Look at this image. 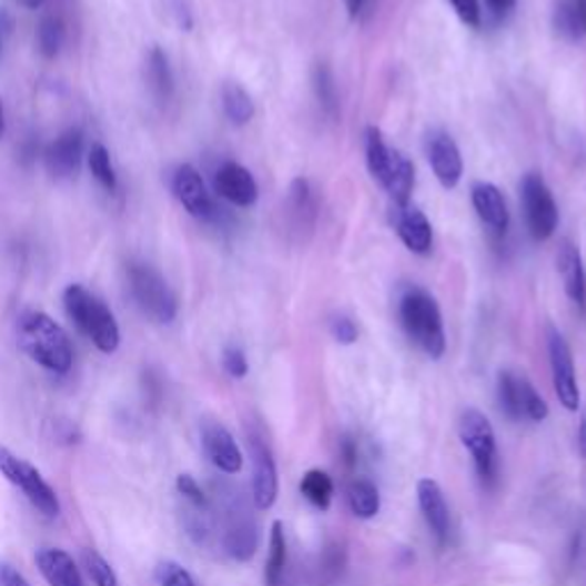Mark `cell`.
<instances>
[{
    "label": "cell",
    "instance_id": "1",
    "mask_svg": "<svg viewBox=\"0 0 586 586\" xmlns=\"http://www.w3.org/2000/svg\"><path fill=\"white\" fill-rule=\"evenodd\" d=\"M19 344L23 353L51 374H67L73 364V348L64 330L44 312H28L19 321Z\"/></svg>",
    "mask_w": 586,
    "mask_h": 586
},
{
    "label": "cell",
    "instance_id": "2",
    "mask_svg": "<svg viewBox=\"0 0 586 586\" xmlns=\"http://www.w3.org/2000/svg\"><path fill=\"white\" fill-rule=\"evenodd\" d=\"M364 154L366 168H370L372 176L387 191L394 206L411 204V195L415 189L413 161L403 152L394 150V146H390L376 127H366Z\"/></svg>",
    "mask_w": 586,
    "mask_h": 586
},
{
    "label": "cell",
    "instance_id": "3",
    "mask_svg": "<svg viewBox=\"0 0 586 586\" xmlns=\"http://www.w3.org/2000/svg\"><path fill=\"white\" fill-rule=\"evenodd\" d=\"M62 301L67 316L101 353H115L120 348L122 335L115 314L90 289L83 284H69Z\"/></svg>",
    "mask_w": 586,
    "mask_h": 586
},
{
    "label": "cell",
    "instance_id": "4",
    "mask_svg": "<svg viewBox=\"0 0 586 586\" xmlns=\"http://www.w3.org/2000/svg\"><path fill=\"white\" fill-rule=\"evenodd\" d=\"M398 319L411 342H415L431 360H440L447 351L443 312L428 291L413 286L401 296Z\"/></svg>",
    "mask_w": 586,
    "mask_h": 586
},
{
    "label": "cell",
    "instance_id": "5",
    "mask_svg": "<svg viewBox=\"0 0 586 586\" xmlns=\"http://www.w3.org/2000/svg\"><path fill=\"white\" fill-rule=\"evenodd\" d=\"M458 435L472 456L479 482L486 488H495L499 482V452L491 420L482 411L465 408L458 420Z\"/></svg>",
    "mask_w": 586,
    "mask_h": 586
},
{
    "label": "cell",
    "instance_id": "6",
    "mask_svg": "<svg viewBox=\"0 0 586 586\" xmlns=\"http://www.w3.org/2000/svg\"><path fill=\"white\" fill-rule=\"evenodd\" d=\"M129 286L138 307L144 316L156 323H172L176 316V296L168 286L165 277L150 264H131L129 266Z\"/></svg>",
    "mask_w": 586,
    "mask_h": 586
},
{
    "label": "cell",
    "instance_id": "7",
    "mask_svg": "<svg viewBox=\"0 0 586 586\" xmlns=\"http://www.w3.org/2000/svg\"><path fill=\"white\" fill-rule=\"evenodd\" d=\"M0 472L6 479L17 486L28 502L47 518H55L60 513V499L53 486L44 479L42 472L28 461L12 454L8 447H0Z\"/></svg>",
    "mask_w": 586,
    "mask_h": 586
},
{
    "label": "cell",
    "instance_id": "8",
    "mask_svg": "<svg viewBox=\"0 0 586 586\" xmlns=\"http://www.w3.org/2000/svg\"><path fill=\"white\" fill-rule=\"evenodd\" d=\"M497 398L502 413L513 422H545L549 408L525 374L504 370L497 376Z\"/></svg>",
    "mask_w": 586,
    "mask_h": 586
},
{
    "label": "cell",
    "instance_id": "9",
    "mask_svg": "<svg viewBox=\"0 0 586 586\" xmlns=\"http://www.w3.org/2000/svg\"><path fill=\"white\" fill-rule=\"evenodd\" d=\"M521 193H523L521 202L525 211V223H527L532 239L547 241L559 225V209L553 198V191H549V186L540 174L529 172L523 179Z\"/></svg>",
    "mask_w": 586,
    "mask_h": 586
},
{
    "label": "cell",
    "instance_id": "10",
    "mask_svg": "<svg viewBox=\"0 0 586 586\" xmlns=\"http://www.w3.org/2000/svg\"><path fill=\"white\" fill-rule=\"evenodd\" d=\"M223 547L225 553L239 564L250 562L256 553V547H260V527H256L252 511L245 506L243 497L239 495L225 499Z\"/></svg>",
    "mask_w": 586,
    "mask_h": 586
},
{
    "label": "cell",
    "instance_id": "11",
    "mask_svg": "<svg viewBox=\"0 0 586 586\" xmlns=\"http://www.w3.org/2000/svg\"><path fill=\"white\" fill-rule=\"evenodd\" d=\"M247 452L252 461V502L260 511H269L277 499V465L260 431H247Z\"/></svg>",
    "mask_w": 586,
    "mask_h": 586
},
{
    "label": "cell",
    "instance_id": "12",
    "mask_svg": "<svg viewBox=\"0 0 586 586\" xmlns=\"http://www.w3.org/2000/svg\"><path fill=\"white\" fill-rule=\"evenodd\" d=\"M547 355H549V370H553L555 392L562 401V406L566 411H577L582 396H579V385L575 376L573 353H570L566 337L555 327L547 330Z\"/></svg>",
    "mask_w": 586,
    "mask_h": 586
},
{
    "label": "cell",
    "instance_id": "13",
    "mask_svg": "<svg viewBox=\"0 0 586 586\" xmlns=\"http://www.w3.org/2000/svg\"><path fill=\"white\" fill-rule=\"evenodd\" d=\"M426 156L440 186L456 189L463 179V156L456 140L443 129H433L426 138Z\"/></svg>",
    "mask_w": 586,
    "mask_h": 586
},
{
    "label": "cell",
    "instance_id": "14",
    "mask_svg": "<svg viewBox=\"0 0 586 586\" xmlns=\"http://www.w3.org/2000/svg\"><path fill=\"white\" fill-rule=\"evenodd\" d=\"M200 437H202V449L209 463L218 472L232 476L243 469V452L234 440V435L223 424L206 420L200 428Z\"/></svg>",
    "mask_w": 586,
    "mask_h": 586
},
{
    "label": "cell",
    "instance_id": "15",
    "mask_svg": "<svg viewBox=\"0 0 586 586\" xmlns=\"http://www.w3.org/2000/svg\"><path fill=\"white\" fill-rule=\"evenodd\" d=\"M172 191L176 195V200L181 202V206L186 209L193 218L200 220H209L215 213L213 200L206 191V183L202 179V174L193 168V165H179L174 176H172Z\"/></svg>",
    "mask_w": 586,
    "mask_h": 586
},
{
    "label": "cell",
    "instance_id": "16",
    "mask_svg": "<svg viewBox=\"0 0 586 586\" xmlns=\"http://www.w3.org/2000/svg\"><path fill=\"white\" fill-rule=\"evenodd\" d=\"M213 189L220 198L234 206H252L256 198H260V189H256V181L250 170L234 161H228L215 170Z\"/></svg>",
    "mask_w": 586,
    "mask_h": 586
},
{
    "label": "cell",
    "instance_id": "17",
    "mask_svg": "<svg viewBox=\"0 0 586 586\" xmlns=\"http://www.w3.org/2000/svg\"><path fill=\"white\" fill-rule=\"evenodd\" d=\"M392 225L401 239V243L406 245L415 254H428L433 250V228L428 223V218L424 211H420L413 204H403L392 209Z\"/></svg>",
    "mask_w": 586,
    "mask_h": 586
},
{
    "label": "cell",
    "instance_id": "18",
    "mask_svg": "<svg viewBox=\"0 0 586 586\" xmlns=\"http://www.w3.org/2000/svg\"><path fill=\"white\" fill-rule=\"evenodd\" d=\"M417 502H420V511H422L428 529L433 532V536L437 538L440 545H445L449 538L452 518H449V506H447L443 488H440V484L433 479H420L417 482Z\"/></svg>",
    "mask_w": 586,
    "mask_h": 586
},
{
    "label": "cell",
    "instance_id": "19",
    "mask_svg": "<svg viewBox=\"0 0 586 586\" xmlns=\"http://www.w3.org/2000/svg\"><path fill=\"white\" fill-rule=\"evenodd\" d=\"M83 161V133L81 129H67L47 150V168L55 179H67L79 172Z\"/></svg>",
    "mask_w": 586,
    "mask_h": 586
},
{
    "label": "cell",
    "instance_id": "20",
    "mask_svg": "<svg viewBox=\"0 0 586 586\" xmlns=\"http://www.w3.org/2000/svg\"><path fill=\"white\" fill-rule=\"evenodd\" d=\"M472 206L476 215L482 218V223L493 232L504 234L508 230V206L495 183L476 181L472 186Z\"/></svg>",
    "mask_w": 586,
    "mask_h": 586
},
{
    "label": "cell",
    "instance_id": "21",
    "mask_svg": "<svg viewBox=\"0 0 586 586\" xmlns=\"http://www.w3.org/2000/svg\"><path fill=\"white\" fill-rule=\"evenodd\" d=\"M34 564L49 586H83L81 570L69 553L60 547H42L34 555Z\"/></svg>",
    "mask_w": 586,
    "mask_h": 586
},
{
    "label": "cell",
    "instance_id": "22",
    "mask_svg": "<svg viewBox=\"0 0 586 586\" xmlns=\"http://www.w3.org/2000/svg\"><path fill=\"white\" fill-rule=\"evenodd\" d=\"M557 269H559V275H562L568 299L575 305L584 307L586 305V271H584L582 254H579L575 243H570V241L559 243Z\"/></svg>",
    "mask_w": 586,
    "mask_h": 586
},
{
    "label": "cell",
    "instance_id": "23",
    "mask_svg": "<svg viewBox=\"0 0 586 586\" xmlns=\"http://www.w3.org/2000/svg\"><path fill=\"white\" fill-rule=\"evenodd\" d=\"M289 211L293 218V228L310 230L316 218V198L312 191L310 179H293L289 186Z\"/></svg>",
    "mask_w": 586,
    "mask_h": 586
},
{
    "label": "cell",
    "instance_id": "24",
    "mask_svg": "<svg viewBox=\"0 0 586 586\" xmlns=\"http://www.w3.org/2000/svg\"><path fill=\"white\" fill-rule=\"evenodd\" d=\"M312 85L314 94L319 99V105L330 120L340 118V92L335 83V73L325 62H319L312 71Z\"/></svg>",
    "mask_w": 586,
    "mask_h": 586
},
{
    "label": "cell",
    "instance_id": "25",
    "mask_svg": "<svg viewBox=\"0 0 586 586\" xmlns=\"http://www.w3.org/2000/svg\"><path fill=\"white\" fill-rule=\"evenodd\" d=\"M346 497L353 516L360 521H372L381 511V493L370 479H353L348 484Z\"/></svg>",
    "mask_w": 586,
    "mask_h": 586
},
{
    "label": "cell",
    "instance_id": "26",
    "mask_svg": "<svg viewBox=\"0 0 586 586\" xmlns=\"http://www.w3.org/2000/svg\"><path fill=\"white\" fill-rule=\"evenodd\" d=\"M301 493L312 506L327 511L335 495L333 476H330L325 469H307L301 479Z\"/></svg>",
    "mask_w": 586,
    "mask_h": 586
},
{
    "label": "cell",
    "instance_id": "27",
    "mask_svg": "<svg viewBox=\"0 0 586 586\" xmlns=\"http://www.w3.org/2000/svg\"><path fill=\"white\" fill-rule=\"evenodd\" d=\"M286 568V534L284 525L275 521L271 525V536H269V559H266V570L264 579L266 586H280Z\"/></svg>",
    "mask_w": 586,
    "mask_h": 586
},
{
    "label": "cell",
    "instance_id": "28",
    "mask_svg": "<svg viewBox=\"0 0 586 586\" xmlns=\"http://www.w3.org/2000/svg\"><path fill=\"white\" fill-rule=\"evenodd\" d=\"M223 108L232 124L243 127L254 118V101L239 83L223 85Z\"/></svg>",
    "mask_w": 586,
    "mask_h": 586
},
{
    "label": "cell",
    "instance_id": "29",
    "mask_svg": "<svg viewBox=\"0 0 586 586\" xmlns=\"http://www.w3.org/2000/svg\"><path fill=\"white\" fill-rule=\"evenodd\" d=\"M557 30L570 40L586 37V0H564L555 14Z\"/></svg>",
    "mask_w": 586,
    "mask_h": 586
},
{
    "label": "cell",
    "instance_id": "30",
    "mask_svg": "<svg viewBox=\"0 0 586 586\" xmlns=\"http://www.w3.org/2000/svg\"><path fill=\"white\" fill-rule=\"evenodd\" d=\"M146 79H150V85L159 99H168L172 94V71L168 55L156 47L152 49L150 58H146Z\"/></svg>",
    "mask_w": 586,
    "mask_h": 586
},
{
    "label": "cell",
    "instance_id": "31",
    "mask_svg": "<svg viewBox=\"0 0 586 586\" xmlns=\"http://www.w3.org/2000/svg\"><path fill=\"white\" fill-rule=\"evenodd\" d=\"M88 165L94 174V179L101 183V186L108 191V193H115L118 189V174H115V168H113V161H110V152L105 150L103 144H92L90 152H88Z\"/></svg>",
    "mask_w": 586,
    "mask_h": 586
},
{
    "label": "cell",
    "instance_id": "32",
    "mask_svg": "<svg viewBox=\"0 0 586 586\" xmlns=\"http://www.w3.org/2000/svg\"><path fill=\"white\" fill-rule=\"evenodd\" d=\"M83 566L92 579L94 586H120V577L115 568L110 566L97 549H85L83 553Z\"/></svg>",
    "mask_w": 586,
    "mask_h": 586
},
{
    "label": "cell",
    "instance_id": "33",
    "mask_svg": "<svg viewBox=\"0 0 586 586\" xmlns=\"http://www.w3.org/2000/svg\"><path fill=\"white\" fill-rule=\"evenodd\" d=\"M62 37L64 28L62 21L55 17H47L40 28H37V44H40V51L44 58H55L60 47H62Z\"/></svg>",
    "mask_w": 586,
    "mask_h": 586
},
{
    "label": "cell",
    "instance_id": "34",
    "mask_svg": "<svg viewBox=\"0 0 586 586\" xmlns=\"http://www.w3.org/2000/svg\"><path fill=\"white\" fill-rule=\"evenodd\" d=\"M174 486H176L179 497L183 502H186V506H193V508H211L209 495L202 491V486L193 479L191 474H179Z\"/></svg>",
    "mask_w": 586,
    "mask_h": 586
},
{
    "label": "cell",
    "instance_id": "35",
    "mask_svg": "<svg viewBox=\"0 0 586 586\" xmlns=\"http://www.w3.org/2000/svg\"><path fill=\"white\" fill-rule=\"evenodd\" d=\"M159 586H198L193 575L176 562H161L156 568Z\"/></svg>",
    "mask_w": 586,
    "mask_h": 586
},
{
    "label": "cell",
    "instance_id": "36",
    "mask_svg": "<svg viewBox=\"0 0 586 586\" xmlns=\"http://www.w3.org/2000/svg\"><path fill=\"white\" fill-rule=\"evenodd\" d=\"M223 366L232 378H245L247 370H250L247 357H245L243 348H239V346H228L223 351Z\"/></svg>",
    "mask_w": 586,
    "mask_h": 586
},
{
    "label": "cell",
    "instance_id": "37",
    "mask_svg": "<svg viewBox=\"0 0 586 586\" xmlns=\"http://www.w3.org/2000/svg\"><path fill=\"white\" fill-rule=\"evenodd\" d=\"M454 12L458 14V19L469 26V28H479L482 26V8H479V0H449Z\"/></svg>",
    "mask_w": 586,
    "mask_h": 586
},
{
    "label": "cell",
    "instance_id": "38",
    "mask_svg": "<svg viewBox=\"0 0 586 586\" xmlns=\"http://www.w3.org/2000/svg\"><path fill=\"white\" fill-rule=\"evenodd\" d=\"M330 333H333V337L344 346L357 342V325L348 316H335L330 321Z\"/></svg>",
    "mask_w": 586,
    "mask_h": 586
},
{
    "label": "cell",
    "instance_id": "39",
    "mask_svg": "<svg viewBox=\"0 0 586 586\" xmlns=\"http://www.w3.org/2000/svg\"><path fill=\"white\" fill-rule=\"evenodd\" d=\"M0 586H32L12 564L0 562Z\"/></svg>",
    "mask_w": 586,
    "mask_h": 586
},
{
    "label": "cell",
    "instance_id": "40",
    "mask_svg": "<svg viewBox=\"0 0 586 586\" xmlns=\"http://www.w3.org/2000/svg\"><path fill=\"white\" fill-rule=\"evenodd\" d=\"M486 3L495 14H506L516 8V0H486Z\"/></svg>",
    "mask_w": 586,
    "mask_h": 586
},
{
    "label": "cell",
    "instance_id": "41",
    "mask_svg": "<svg viewBox=\"0 0 586 586\" xmlns=\"http://www.w3.org/2000/svg\"><path fill=\"white\" fill-rule=\"evenodd\" d=\"M577 449L582 454V458H586V413L579 420V428H577Z\"/></svg>",
    "mask_w": 586,
    "mask_h": 586
},
{
    "label": "cell",
    "instance_id": "42",
    "mask_svg": "<svg viewBox=\"0 0 586 586\" xmlns=\"http://www.w3.org/2000/svg\"><path fill=\"white\" fill-rule=\"evenodd\" d=\"M344 6H346V12L351 19H357L366 6V0H344Z\"/></svg>",
    "mask_w": 586,
    "mask_h": 586
},
{
    "label": "cell",
    "instance_id": "43",
    "mask_svg": "<svg viewBox=\"0 0 586 586\" xmlns=\"http://www.w3.org/2000/svg\"><path fill=\"white\" fill-rule=\"evenodd\" d=\"M342 452H344V456H346V465L351 467V465H355V458H357V449H355V445H353V440H344V445H342Z\"/></svg>",
    "mask_w": 586,
    "mask_h": 586
},
{
    "label": "cell",
    "instance_id": "44",
    "mask_svg": "<svg viewBox=\"0 0 586 586\" xmlns=\"http://www.w3.org/2000/svg\"><path fill=\"white\" fill-rule=\"evenodd\" d=\"M17 3L26 6L28 10H37V8H42V3H44V0H17Z\"/></svg>",
    "mask_w": 586,
    "mask_h": 586
},
{
    "label": "cell",
    "instance_id": "45",
    "mask_svg": "<svg viewBox=\"0 0 586 586\" xmlns=\"http://www.w3.org/2000/svg\"><path fill=\"white\" fill-rule=\"evenodd\" d=\"M6 131V118H3V103H0V135Z\"/></svg>",
    "mask_w": 586,
    "mask_h": 586
}]
</instances>
